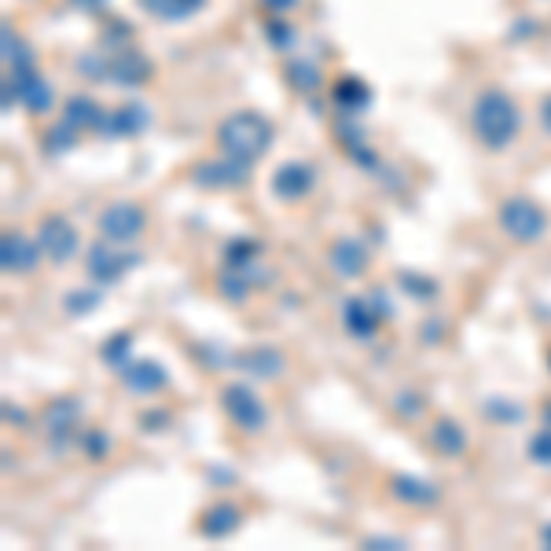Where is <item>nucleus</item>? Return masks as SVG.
I'll use <instances>...</instances> for the list:
<instances>
[{"instance_id":"obj_1","label":"nucleus","mask_w":551,"mask_h":551,"mask_svg":"<svg viewBox=\"0 0 551 551\" xmlns=\"http://www.w3.org/2000/svg\"><path fill=\"white\" fill-rule=\"evenodd\" d=\"M214 140L221 155L258 166L261 158L269 155L272 140H276V125L261 111H232L228 118H221Z\"/></svg>"},{"instance_id":"obj_2","label":"nucleus","mask_w":551,"mask_h":551,"mask_svg":"<svg viewBox=\"0 0 551 551\" xmlns=\"http://www.w3.org/2000/svg\"><path fill=\"white\" fill-rule=\"evenodd\" d=\"M518 125H522L518 103L504 89L478 92L471 107V133L478 136L485 151H507L518 140Z\"/></svg>"},{"instance_id":"obj_3","label":"nucleus","mask_w":551,"mask_h":551,"mask_svg":"<svg viewBox=\"0 0 551 551\" xmlns=\"http://www.w3.org/2000/svg\"><path fill=\"white\" fill-rule=\"evenodd\" d=\"M496 225L507 239H515L522 247H533L548 236V210L529 195H507L496 210Z\"/></svg>"},{"instance_id":"obj_4","label":"nucleus","mask_w":551,"mask_h":551,"mask_svg":"<svg viewBox=\"0 0 551 551\" xmlns=\"http://www.w3.org/2000/svg\"><path fill=\"white\" fill-rule=\"evenodd\" d=\"M217 401H221V412L228 416V423L243 434H261L269 427V408L250 383H225Z\"/></svg>"},{"instance_id":"obj_5","label":"nucleus","mask_w":551,"mask_h":551,"mask_svg":"<svg viewBox=\"0 0 551 551\" xmlns=\"http://www.w3.org/2000/svg\"><path fill=\"white\" fill-rule=\"evenodd\" d=\"M19 100L26 111L41 118V114L52 111V103H56V92L48 85L45 74H37V67L30 70H8V78H4V107L12 111V103Z\"/></svg>"},{"instance_id":"obj_6","label":"nucleus","mask_w":551,"mask_h":551,"mask_svg":"<svg viewBox=\"0 0 551 551\" xmlns=\"http://www.w3.org/2000/svg\"><path fill=\"white\" fill-rule=\"evenodd\" d=\"M96 232H100V239L114 243V247L136 243V239L147 232V210L140 203H129V199L111 203L100 217H96Z\"/></svg>"},{"instance_id":"obj_7","label":"nucleus","mask_w":551,"mask_h":551,"mask_svg":"<svg viewBox=\"0 0 551 551\" xmlns=\"http://www.w3.org/2000/svg\"><path fill=\"white\" fill-rule=\"evenodd\" d=\"M254 173L250 162H239V158H228L217 151L214 158H199L192 166V184L195 188H206V192H228V188H243Z\"/></svg>"},{"instance_id":"obj_8","label":"nucleus","mask_w":551,"mask_h":551,"mask_svg":"<svg viewBox=\"0 0 551 551\" xmlns=\"http://www.w3.org/2000/svg\"><path fill=\"white\" fill-rule=\"evenodd\" d=\"M37 243H41V250H45V258L52 265H70L81 250L78 228L70 225V217L63 214H45L37 221Z\"/></svg>"},{"instance_id":"obj_9","label":"nucleus","mask_w":551,"mask_h":551,"mask_svg":"<svg viewBox=\"0 0 551 551\" xmlns=\"http://www.w3.org/2000/svg\"><path fill=\"white\" fill-rule=\"evenodd\" d=\"M140 265V254L136 250H114V243L100 239V243H92L89 254H85V272H89L92 283H100V287H114V283L122 280L125 272H133Z\"/></svg>"},{"instance_id":"obj_10","label":"nucleus","mask_w":551,"mask_h":551,"mask_svg":"<svg viewBox=\"0 0 551 551\" xmlns=\"http://www.w3.org/2000/svg\"><path fill=\"white\" fill-rule=\"evenodd\" d=\"M155 78V63L140 52V48L133 45H122L118 52H111L107 56V85H114V89H140V85H147V81Z\"/></svg>"},{"instance_id":"obj_11","label":"nucleus","mask_w":551,"mask_h":551,"mask_svg":"<svg viewBox=\"0 0 551 551\" xmlns=\"http://www.w3.org/2000/svg\"><path fill=\"white\" fill-rule=\"evenodd\" d=\"M316 188V166L305 158H287L272 169V195L280 203H302Z\"/></svg>"},{"instance_id":"obj_12","label":"nucleus","mask_w":551,"mask_h":551,"mask_svg":"<svg viewBox=\"0 0 551 551\" xmlns=\"http://www.w3.org/2000/svg\"><path fill=\"white\" fill-rule=\"evenodd\" d=\"M118 383L136 397H155L169 386V372L166 364H158L151 357H129L118 368Z\"/></svg>"},{"instance_id":"obj_13","label":"nucleus","mask_w":551,"mask_h":551,"mask_svg":"<svg viewBox=\"0 0 551 551\" xmlns=\"http://www.w3.org/2000/svg\"><path fill=\"white\" fill-rule=\"evenodd\" d=\"M81 427V397H56L45 405V434L56 445V452H63L67 445H74V434Z\"/></svg>"},{"instance_id":"obj_14","label":"nucleus","mask_w":551,"mask_h":551,"mask_svg":"<svg viewBox=\"0 0 551 551\" xmlns=\"http://www.w3.org/2000/svg\"><path fill=\"white\" fill-rule=\"evenodd\" d=\"M45 261V250L37 243V236H23V232H4L0 239V269L8 276H30Z\"/></svg>"},{"instance_id":"obj_15","label":"nucleus","mask_w":551,"mask_h":551,"mask_svg":"<svg viewBox=\"0 0 551 551\" xmlns=\"http://www.w3.org/2000/svg\"><path fill=\"white\" fill-rule=\"evenodd\" d=\"M147 125H151L147 103L129 100V103H118V107H107V118H103L96 136H103V140H133V136L144 133Z\"/></svg>"},{"instance_id":"obj_16","label":"nucleus","mask_w":551,"mask_h":551,"mask_svg":"<svg viewBox=\"0 0 551 551\" xmlns=\"http://www.w3.org/2000/svg\"><path fill=\"white\" fill-rule=\"evenodd\" d=\"M327 265H331V272L342 276V280H360V276L368 272V265H372V250H368L364 239L342 236L327 247Z\"/></svg>"},{"instance_id":"obj_17","label":"nucleus","mask_w":551,"mask_h":551,"mask_svg":"<svg viewBox=\"0 0 551 551\" xmlns=\"http://www.w3.org/2000/svg\"><path fill=\"white\" fill-rule=\"evenodd\" d=\"M383 324H386V316L375 309V302L368 298V294H353V298L342 302V327H346L349 338H357V342H372Z\"/></svg>"},{"instance_id":"obj_18","label":"nucleus","mask_w":551,"mask_h":551,"mask_svg":"<svg viewBox=\"0 0 551 551\" xmlns=\"http://www.w3.org/2000/svg\"><path fill=\"white\" fill-rule=\"evenodd\" d=\"M427 445L438 456H445V460H460L463 452H467V445H471V434H467V427H463L460 419L434 416L427 423Z\"/></svg>"},{"instance_id":"obj_19","label":"nucleus","mask_w":551,"mask_h":551,"mask_svg":"<svg viewBox=\"0 0 551 551\" xmlns=\"http://www.w3.org/2000/svg\"><path fill=\"white\" fill-rule=\"evenodd\" d=\"M390 500L405 507H438L441 504V489L438 482H430V478H419V474H390Z\"/></svg>"},{"instance_id":"obj_20","label":"nucleus","mask_w":551,"mask_h":551,"mask_svg":"<svg viewBox=\"0 0 551 551\" xmlns=\"http://www.w3.org/2000/svg\"><path fill=\"white\" fill-rule=\"evenodd\" d=\"M239 372L250 375V379H261V383H269V379H280L287 372V357H283L276 346H250V349H239L236 357H232Z\"/></svg>"},{"instance_id":"obj_21","label":"nucleus","mask_w":551,"mask_h":551,"mask_svg":"<svg viewBox=\"0 0 551 551\" xmlns=\"http://www.w3.org/2000/svg\"><path fill=\"white\" fill-rule=\"evenodd\" d=\"M239 526H243V507L236 500H214L199 515V537L206 540H228Z\"/></svg>"},{"instance_id":"obj_22","label":"nucleus","mask_w":551,"mask_h":551,"mask_svg":"<svg viewBox=\"0 0 551 551\" xmlns=\"http://www.w3.org/2000/svg\"><path fill=\"white\" fill-rule=\"evenodd\" d=\"M103 118H107V107L92 96H70L63 103V122H70L78 133H100Z\"/></svg>"},{"instance_id":"obj_23","label":"nucleus","mask_w":551,"mask_h":551,"mask_svg":"<svg viewBox=\"0 0 551 551\" xmlns=\"http://www.w3.org/2000/svg\"><path fill=\"white\" fill-rule=\"evenodd\" d=\"M331 100H335V107L342 114H360V111H368V103H372V89H368L357 74H346V78L335 81Z\"/></svg>"},{"instance_id":"obj_24","label":"nucleus","mask_w":551,"mask_h":551,"mask_svg":"<svg viewBox=\"0 0 551 551\" xmlns=\"http://www.w3.org/2000/svg\"><path fill=\"white\" fill-rule=\"evenodd\" d=\"M206 4L210 0H140V8L158 23H188L192 15L203 12Z\"/></svg>"},{"instance_id":"obj_25","label":"nucleus","mask_w":551,"mask_h":551,"mask_svg":"<svg viewBox=\"0 0 551 551\" xmlns=\"http://www.w3.org/2000/svg\"><path fill=\"white\" fill-rule=\"evenodd\" d=\"M254 280H258V265H254V269H225L221 276H217V294L232 305L247 302L250 291L261 287V283H254Z\"/></svg>"},{"instance_id":"obj_26","label":"nucleus","mask_w":551,"mask_h":551,"mask_svg":"<svg viewBox=\"0 0 551 551\" xmlns=\"http://www.w3.org/2000/svg\"><path fill=\"white\" fill-rule=\"evenodd\" d=\"M261 258V243L250 236H239V239H228L225 247H221V261H225V269H254Z\"/></svg>"},{"instance_id":"obj_27","label":"nucleus","mask_w":551,"mask_h":551,"mask_svg":"<svg viewBox=\"0 0 551 551\" xmlns=\"http://www.w3.org/2000/svg\"><path fill=\"white\" fill-rule=\"evenodd\" d=\"M283 78H287V85L298 92H316L324 85V70L316 67L313 59H291V63L283 67Z\"/></svg>"},{"instance_id":"obj_28","label":"nucleus","mask_w":551,"mask_h":551,"mask_svg":"<svg viewBox=\"0 0 551 551\" xmlns=\"http://www.w3.org/2000/svg\"><path fill=\"white\" fill-rule=\"evenodd\" d=\"M103 302V287L96 283V287H78V291H70L67 298H63V313L67 316H89L96 313Z\"/></svg>"},{"instance_id":"obj_29","label":"nucleus","mask_w":551,"mask_h":551,"mask_svg":"<svg viewBox=\"0 0 551 551\" xmlns=\"http://www.w3.org/2000/svg\"><path fill=\"white\" fill-rule=\"evenodd\" d=\"M129 357H133V331H114L100 346V360L111 364V368H122Z\"/></svg>"},{"instance_id":"obj_30","label":"nucleus","mask_w":551,"mask_h":551,"mask_svg":"<svg viewBox=\"0 0 551 551\" xmlns=\"http://www.w3.org/2000/svg\"><path fill=\"white\" fill-rule=\"evenodd\" d=\"M482 416L493 419V423H522V419H526V408L515 405L511 397H485Z\"/></svg>"},{"instance_id":"obj_31","label":"nucleus","mask_w":551,"mask_h":551,"mask_svg":"<svg viewBox=\"0 0 551 551\" xmlns=\"http://www.w3.org/2000/svg\"><path fill=\"white\" fill-rule=\"evenodd\" d=\"M397 287H401L408 298H416V302H434V298H438V280H430L423 272H401V276H397Z\"/></svg>"},{"instance_id":"obj_32","label":"nucleus","mask_w":551,"mask_h":551,"mask_svg":"<svg viewBox=\"0 0 551 551\" xmlns=\"http://www.w3.org/2000/svg\"><path fill=\"white\" fill-rule=\"evenodd\" d=\"M78 129H74V125L70 122H63V118H59L56 125H52V129H48L45 133V140H41V147H45L48 155H67V151H74V144H78Z\"/></svg>"},{"instance_id":"obj_33","label":"nucleus","mask_w":551,"mask_h":551,"mask_svg":"<svg viewBox=\"0 0 551 551\" xmlns=\"http://www.w3.org/2000/svg\"><path fill=\"white\" fill-rule=\"evenodd\" d=\"M81 452H85V460L92 463H100L107 460V452H111V434L103 427H89V430H81Z\"/></svg>"},{"instance_id":"obj_34","label":"nucleus","mask_w":551,"mask_h":551,"mask_svg":"<svg viewBox=\"0 0 551 551\" xmlns=\"http://www.w3.org/2000/svg\"><path fill=\"white\" fill-rule=\"evenodd\" d=\"M265 41H269L276 52H287L294 45V26L287 23V15H269L265 19Z\"/></svg>"},{"instance_id":"obj_35","label":"nucleus","mask_w":551,"mask_h":551,"mask_svg":"<svg viewBox=\"0 0 551 551\" xmlns=\"http://www.w3.org/2000/svg\"><path fill=\"white\" fill-rule=\"evenodd\" d=\"M526 456L537 463V467H551V423L533 430V438L526 441Z\"/></svg>"},{"instance_id":"obj_36","label":"nucleus","mask_w":551,"mask_h":551,"mask_svg":"<svg viewBox=\"0 0 551 551\" xmlns=\"http://www.w3.org/2000/svg\"><path fill=\"white\" fill-rule=\"evenodd\" d=\"M394 412L401 419H419L427 412V397L416 394V390H401V394H394Z\"/></svg>"},{"instance_id":"obj_37","label":"nucleus","mask_w":551,"mask_h":551,"mask_svg":"<svg viewBox=\"0 0 551 551\" xmlns=\"http://www.w3.org/2000/svg\"><path fill=\"white\" fill-rule=\"evenodd\" d=\"M169 423H173V416H169V412H162V408H151V412H144V416H140V427L151 430V434L166 430Z\"/></svg>"},{"instance_id":"obj_38","label":"nucleus","mask_w":551,"mask_h":551,"mask_svg":"<svg viewBox=\"0 0 551 551\" xmlns=\"http://www.w3.org/2000/svg\"><path fill=\"white\" fill-rule=\"evenodd\" d=\"M258 4H261V8H265L269 15H291L294 8L302 4V0H258Z\"/></svg>"},{"instance_id":"obj_39","label":"nucleus","mask_w":551,"mask_h":551,"mask_svg":"<svg viewBox=\"0 0 551 551\" xmlns=\"http://www.w3.org/2000/svg\"><path fill=\"white\" fill-rule=\"evenodd\" d=\"M364 548H379V551H390V548H405V540L401 537H364L360 540Z\"/></svg>"},{"instance_id":"obj_40","label":"nucleus","mask_w":551,"mask_h":551,"mask_svg":"<svg viewBox=\"0 0 551 551\" xmlns=\"http://www.w3.org/2000/svg\"><path fill=\"white\" fill-rule=\"evenodd\" d=\"M540 125H544V133L551 136V96L540 100Z\"/></svg>"},{"instance_id":"obj_41","label":"nucleus","mask_w":551,"mask_h":551,"mask_svg":"<svg viewBox=\"0 0 551 551\" xmlns=\"http://www.w3.org/2000/svg\"><path fill=\"white\" fill-rule=\"evenodd\" d=\"M4 419H8V423H26V416L19 408H12V401H4Z\"/></svg>"},{"instance_id":"obj_42","label":"nucleus","mask_w":551,"mask_h":551,"mask_svg":"<svg viewBox=\"0 0 551 551\" xmlns=\"http://www.w3.org/2000/svg\"><path fill=\"white\" fill-rule=\"evenodd\" d=\"M70 4H74V8H85V12H96V8H103L107 0H70Z\"/></svg>"},{"instance_id":"obj_43","label":"nucleus","mask_w":551,"mask_h":551,"mask_svg":"<svg viewBox=\"0 0 551 551\" xmlns=\"http://www.w3.org/2000/svg\"><path fill=\"white\" fill-rule=\"evenodd\" d=\"M537 540H540V544H544V548H548V551H551V522H544V526H540Z\"/></svg>"},{"instance_id":"obj_44","label":"nucleus","mask_w":551,"mask_h":551,"mask_svg":"<svg viewBox=\"0 0 551 551\" xmlns=\"http://www.w3.org/2000/svg\"><path fill=\"white\" fill-rule=\"evenodd\" d=\"M544 423H551V397L544 401Z\"/></svg>"},{"instance_id":"obj_45","label":"nucleus","mask_w":551,"mask_h":551,"mask_svg":"<svg viewBox=\"0 0 551 551\" xmlns=\"http://www.w3.org/2000/svg\"><path fill=\"white\" fill-rule=\"evenodd\" d=\"M548 364H551V353H548Z\"/></svg>"}]
</instances>
